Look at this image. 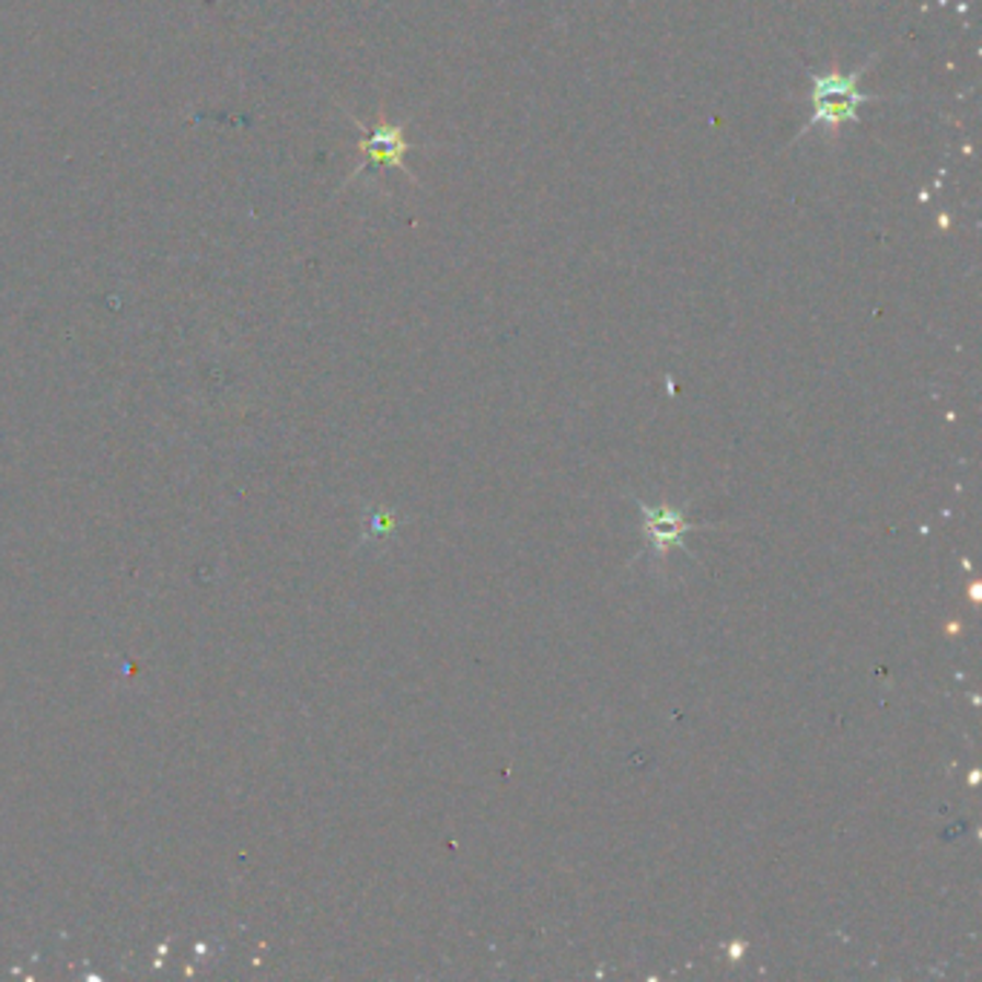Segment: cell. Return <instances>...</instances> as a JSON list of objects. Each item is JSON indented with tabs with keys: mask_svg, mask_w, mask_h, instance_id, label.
<instances>
[{
	"mask_svg": "<svg viewBox=\"0 0 982 982\" xmlns=\"http://www.w3.org/2000/svg\"><path fill=\"white\" fill-rule=\"evenodd\" d=\"M406 150H409V141H406L404 127L378 122V125L360 139L358 153L360 159H363V164H358V171L351 173L349 180H355V176H358L363 167H369V164H378V167H401V171H404Z\"/></svg>",
	"mask_w": 982,
	"mask_h": 982,
	"instance_id": "7a4b0ae2",
	"label": "cell"
},
{
	"mask_svg": "<svg viewBox=\"0 0 982 982\" xmlns=\"http://www.w3.org/2000/svg\"><path fill=\"white\" fill-rule=\"evenodd\" d=\"M639 510L646 513V522H643V533L648 536L651 547L657 554H666L669 547H674V542H680V536L692 528V524L683 522V516L671 507H646L639 505Z\"/></svg>",
	"mask_w": 982,
	"mask_h": 982,
	"instance_id": "3957f363",
	"label": "cell"
},
{
	"mask_svg": "<svg viewBox=\"0 0 982 982\" xmlns=\"http://www.w3.org/2000/svg\"><path fill=\"white\" fill-rule=\"evenodd\" d=\"M865 70L867 67H858L853 72L830 70L816 76L812 79V118L801 134H807L810 127L819 125L835 130V127L856 122L858 107L870 102V95L858 90V81H862Z\"/></svg>",
	"mask_w": 982,
	"mask_h": 982,
	"instance_id": "6da1fadb",
	"label": "cell"
}]
</instances>
